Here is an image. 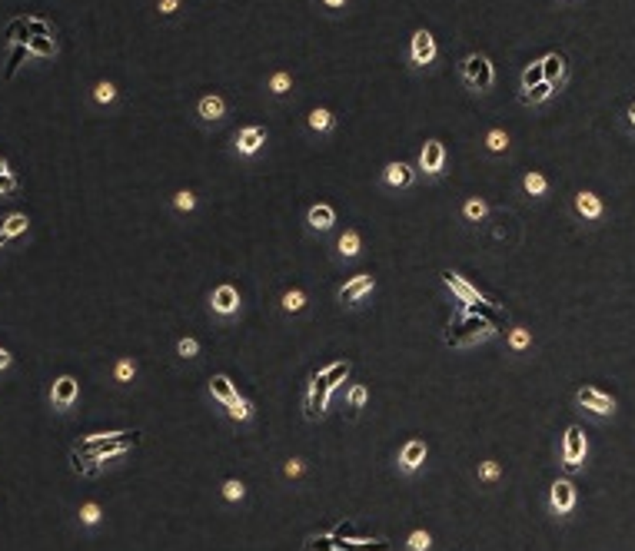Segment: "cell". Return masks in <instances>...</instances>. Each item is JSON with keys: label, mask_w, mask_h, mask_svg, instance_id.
<instances>
[{"label": "cell", "mask_w": 635, "mask_h": 551, "mask_svg": "<svg viewBox=\"0 0 635 551\" xmlns=\"http://www.w3.org/2000/svg\"><path fill=\"white\" fill-rule=\"evenodd\" d=\"M134 445H140V432H100V435H87L74 442V452L80 455H90L93 462H110L123 452H130Z\"/></svg>", "instance_id": "cell-1"}, {"label": "cell", "mask_w": 635, "mask_h": 551, "mask_svg": "<svg viewBox=\"0 0 635 551\" xmlns=\"http://www.w3.org/2000/svg\"><path fill=\"white\" fill-rule=\"evenodd\" d=\"M349 375V362H333L326 372H316L313 375V386L306 392V416L316 418L323 416V409H326V399H330V392L339 379H346Z\"/></svg>", "instance_id": "cell-2"}, {"label": "cell", "mask_w": 635, "mask_h": 551, "mask_svg": "<svg viewBox=\"0 0 635 551\" xmlns=\"http://www.w3.org/2000/svg\"><path fill=\"white\" fill-rule=\"evenodd\" d=\"M463 80H466V87L472 90H489L496 83V70H492V63L483 57V54H469L463 60Z\"/></svg>", "instance_id": "cell-3"}, {"label": "cell", "mask_w": 635, "mask_h": 551, "mask_svg": "<svg viewBox=\"0 0 635 551\" xmlns=\"http://www.w3.org/2000/svg\"><path fill=\"white\" fill-rule=\"evenodd\" d=\"M409 60L416 67H429L436 60V37L429 30H416L412 33V47H409Z\"/></svg>", "instance_id": "cell-4"}, {"label": "cell", "mask_w": 635, "mask_h": 551, "mask_svg": "<svg viewBox=\"0 0 635 551\" xmlns=\"http://www.w3.org/2000/svg\"><path fill=\"white\" fill-rule=\"evenodd\" d=\"M579 405L582 409H589V412H595V416H612L616 412V402H612V395H605V392H599V388H579Z\"/></svg>", "instance_id": "cell-5"}, {"label": "cell", "mask_w": 635, "mask_h": 551, "mask_svg": "<svg viewBox=\"0 0 635 551\" xmlns=\"http://www.w3.org/2000/svg\"><path fill=\"white\" fill-rule=\"evenodd\" d=\"M562 459H565V468H579L582 459H586V435L579 429H569L565 432V442H562Z\"/></svg>", "instance_id": "cell-6"}, {"label": "cell", "mask_w": 635, "mask_h": 551, "mask_svg": "<svg viewBox=\"0 0 635 551\" xmlns=\"http://www.w3.org/2000/svg\"><path fill=\"white\" fill-rule=\"evenodd\" d=\"M442 166H446V147L439 140H429L423 147V153H419V170L429 173V176H439Z\"/></svg>", "instance_id": "cell-7"}, {"label": "cell", "mask_w": 635, "mask_h": 551, "mask_svg": "<svg viewBox=\"0 0 635 551\" xmlns=\"http://www.w3.org/2000/svg\"><path fill=\"white\" fill-rule=\"evenodd\" d=\"M77 379L74 375H61L57 382H54V392H50V402L57 405V409H70L77 402Z\"/></svg>", "instance_id": "cell-8"}, {"label": "cell", "mask_w": 635, "mask_h": 551, "mask_svg": "<svg viewBox=\"0 0 635 551\" xmlns=\"http://www.w3.org/2000/svg\"><path fill=\"white\" fill-rule=\"evenodd\" d=\"M266 143V130L263 126H243L240 133H236V149H240V156H253L259 147Z\"/></svg>", "instance_id": "cell-9"}, {"label": "cell", "mask_w": 635, "mask_h": 551, "mask_svg": "<svg viewBox=\"0 0 635 551\" xmlns=\"http://www.w3.org/2000/svg\"><path fill=\"white\" fill-rule=\"evenodd\" d=\"M197 113H200V120L216 123V120L227 117V100H223L220 93H207V97H203V100L197 104Z\"/></svg>", "instance_id": "cell-10"}, {"label": "cell", "mask_w": 635, "mask_h": 551, "mask_svg": "<svg viewBox=\"0 0 635 551\" xmlns=\"http://www.w3.org/2000/svg\"><path fill=\"white\" fill-rule=\"evenodd\" d=\"M552 508H556L559 515H565V511H572V508H575V488H572V482L559 478V482L552 485Z\"/></svg>", "instance_id": "cell-11"}, {"label": "cell", "mask_w": 635, "mask_h": 551, "mask_svg": "<svg viewBox=\"0 0 635 551\" xmlns=\"http://www.w3.org/2000/svg\"><path fill=\"white\" fill-rule=\"evenodd\" d=\"M442 279H446V286H449V289H453V293L463 299V302H469V306H472V302H483L479 289H476V286H469L463 276H456V272H442Z\"/></svg>", "instance_id": "cell-12"}, {"label": "cell", "mask_w": 635, "mask_h": 551, "mask_svg": "<svg viewBox=\"0 0 635 551\" xmlns=\"http://www.w3.org/2000/svg\"><path fill=\"white\" fill-rule=\"evenodd\" d=\"M369 289H373V276H369V272H363V276L349 279V283L339 289V299H343V302H356V299H363Z\"/></svg>", "instance_id": "cell-13"}, {"label": "cell", "mask_w": 635, "mask_h": 551, "mask_svg": "<svg viewBox=\"0 0 635 551\" xmlns=\"http://www.w3.org/2000/svg\"><path fill=\"white\" fill-rule=\"evenodd\" d=\"M399 462H403V468H406V472L419 468V465L426 462V442H419V438L406 442V445H403V455H399Z\"/></svg>", "instance_id": "cell-14"}, {"label": "cell", "mask_w": 635, "mask_h": 551, "mask_svg": "<svg viewBox=\"0 0 635 551\" xmlns=\"http://www.w3.org/2000/svg\"><path fill=\"white\" fill-rule=\"evenodd\" d=\"M236 306H240V296H236L233 286H220V289L213 293V309H216V313L230 315V313H236Z\"/></svg>", "instance_id": "cell-15"}, {"label": "cell", "mask_w": 635, "mask_h": 551, "mask_svg": "<svg viewBox=\"0 0 635 551\" xmlns=\"http://www.w3.org/2000/svg\"><path fill=\"white\" fill-rule=\"evenodd\" d=\"M562 74H565V57L562 54H549V57H542V76L545 83H562Z\"/></svg>", "instance_id": "cell-16"}, {"label": "cell", "mask_w": 635, "mask_h": 551, "mask_svg": "<svg viewBox=\"0 0 635 551\" xmlns=\"http://www.w3.org/2000/svg\"><path fill=\"white\" fill-rule=\"evenodd\" d=\"M210 392H213V399H220V402H236L240 395H236V388H233V382H230L227 375H213L210 379Z\"/></svg>", "instance_id": "cell-17"}, {"label": "cell", "mask_w": 635, "mask_h": 551, "mask_svg": "<svg viewBox=\"0 0 635 551\" xmlns=\"http://www.w3.org/2000/svg\"><path fill=\"white\" fill-rule=\"evenodd\" d=\"M27 54H37V57H54L57 54V44L50 40V33H33V37H27Z\"/></svg>", "instance_id": "cell-18"}, {"label": "cell", "mask_w": 635, "mask_h": 551, "mask_svg": "<svg viewBox=\"0 0 635 551\" xmlns=\"http://www.w3.org/2000/svg\"><path fill=\"white\" fill-rule=\"evenodd\" d=\"M310 226L313 229H330V226L336 223V213H333V206H326V203H316V206L310 209Z\"/></svg>", "instance_id": "cell-19"}, {"label": "cell", "mask_w": 635, "mask_h": 551, "mask_svg": "<svg viewBox=\"0 0 635 551\" xmlns=\"http://www.w3.org/2000/svg\"><path fill=\"white\" fill-rule=\"evenodd\" d=\"M483 332H489V322H485V319H469L466 326H459V332L449 336V343H466V339H476V336H483Z\"/></svg>", "instance_id": "cell-20"}, {"label": "cell", "mask_w": 635, "mask_h": 551, "mask_svg": "<svg viewBox=\"0 0 635 551\" xmlns=\"http://www.w3.org/2000/svg\"><path fill=\"white\" fill-rule=\"evenodd\" d=\"M383 179H386L389 186H409V183H412V166L389 163V166H386V173H383Z\"/></svg>", "instance_id": "cell-21"}, {"label": "cell", "mask_w": 635, "mask_h": 551, "mask_svg": "<svg viewBox=\"0 0 635 551\" xmlns=\"http://www.w3.org/2000/svg\"><path fill=\"white\" fill-rule=\"evenodd\" d=\"M575 209H579L582 216H589V220L602 216V203H599V196H592V193H579V196H575Z\"/></svg>", "instance_id": "cell-22"}, {"label": "cell", "mask_w": 635, "mask_h": 551, "mask_svg": "<svg viewBox=\"0 0 635 551\" xmlns=\"http://www.w3.org/2000/svg\"><path fill=\"white\" fill-rule=\"evenodd\" d=\"M556 93V87L552 83H539V87H532V90H522V104H529V106H539V104H545L549 97Z\"/></svg>", "instance_id": "cell-23"}, {"label": "cell", "mask_w": 635, "mask_h": 551, "mask_svg": "<svg viewBox=\"0 0 635 551\" xmlns=\"http://www.w3.org/2000/svg\"><path fill=\"white\" fill-rule=\"evenodd\" d=\"M24 229H27V216H24V213H10V216H7V220L0 223V233H3L7 239H10V236H20Z\"/></svg>", "instance_id": "cell-24"}, {"label": "cell", "mask_w": 635, "mask_h": 551, "mask_svg": "<svg viewBox=\"0 0 635 551\" xmlns=\"http://www.w3.org/2000/svg\"><path fill=\"white\" fill-rule=\"evenodd\" d=\"M333 551H389L386 541H339Z\"/></svg>", "instance_id": "cell-25"}, {"label": "cell", "mask_w": 635, "mask_h": 551, "mask_svg": "<svg viewBox=\"0 0 635 551\" xmlns=\"http://www.w3.org/2000/svg\"><path fill=\"white\" fill-rule=\"evenodd\" d=\"M310 126H313L316 133H326V130L333 126V113H330V110H323V106H316V110L310 113Z\"/></svg>", "instance_id": "cell-26"}, {"label": "cell", "mask_w": 635, "mask_h": 551, "mask_svg": "<svg viewBox=\"0 0 635 551\" xmlns=\"http://www.w3.org/2000/svg\"><path fill=\"white\" fill-rule=\"evenodd\" d=\"M545 76H542V60L539 63H529L526 70H522V90H532V87H539Z\"/></svg>", "instance_id": "cell-27"}, {"label": "cell", "mask_w": 635, "mask_h": 551, "mask_svg": "<svg viewBox=\"0 0 635 551\" xmlns=\"http://www.w3.org/2000/svg\"><path fill=\"white\" fill-rule=\"evenodd\" d=\"M17 190V176H14V170L7 166V160L0 156V193H14Z\"/></svg>", "instance_id": "cell-28"}, {"label": "cell", "mask_w": 635, "mask_h": 551, "mask_svg": "<svg viewBox=\"0 0 635 551\" xmlns=\"http://www.w3.org/2000/svg\"><path fill=\"white\" fill-rule=\"evenodd\" d=\"M485 147H489V153H506V147H509V136H506V130H489V136H485Z\"/></svg>", "instance_id": "cell-29"}, {"label": "cell", "mask_w": 635, "mask_h": 551, "mask_svg": "<svg viewBox=\"0 0 635 551\" xmlns=\"http://www.w3.org/2000/svg\"><path fill=\"white\" fill-rule=\"evenodd\" d=\"M289 87H293V76H289L287 70H280V74H273V76H270V90L276 93V97H283V93H287Z\"/></svg>", "instance_id": "cell-30"}, {"label": "cell", "mask_w": 635, "mask_h": 551, "mask_svg": "<svg viewBox=\"0 0 635 551\" xmlns=\"http://www.w3.org/2000/svg\"><path fill=\"white\" fill-rule=\"evenodd\" d=\"M522 186H526V193H532V196H542L549 183H545V176H542V173H529V176L522 179Z\"/></svg>", "instance_id": "cell-31"}, {"label": "cell", "mask_w": 635, "mask_h": 551, "mask_svg": "<svg viewBox=\"0 0 635 551\" xmlns=\"http://www.w3.org/2000/svg\"><path fill=\"white\" fill-rule=\"evenodd\" d=\"M339 253L343 256H356L360 253V236L349 229V233H343V239H339Z\"/></svg>", "instance_id": "cell-32"}, {"label": "cell", "mask_w": 635, "mask_h": 551, "mask_svg": "<svg viewBox=\"0 0 635 551\" xmlns=\"http://www.w3.org/2000/svg\"><path fill=\"white\" fill-rule=\"evenodd\" d=\"M113 97H117V87H113V83H106V80L93 87V100H97V104H110Z\"/></svg>", "instance_id": "cell-33"}, {"label": "cell", "mask_w": 635, "mask_h": 551, "mask_svg": "<svg viewBox=\"0 0 635 551\" xmlns=\"http://www.w3.org/2000/svg\"><path fill=\"white\" fill-rule=\"evenodd\" d=\"M333 548H336V541L326 535H313L306 541V551H333Z\"/></svg>", "instance_id": "cell-34"}, {"label": "cell", "mask_w": 635, "mask_h": 551, "mask_svg": "<svg viewBox=\"0 0 635 551\" xmlns=\"http://www.w3.org/2000/svg\"><path fill=\"white\" fill-rule=\"evenodd\" d=\"M363 402H366V388L356 386L353 392H349V416H356V412L363 409Z\"/></svg>", "instance_id": "cell-35"}, {"label": "cell", "mask_w": 635, "mask_h": 551, "mask_svg": "<svg viewBox=\"0 0 635 551\" xmlns=\"http://www.w3.org/2000/svg\"><path fill=\"white\" fill-rule=\"evenodd\" d=\"M303 306H306L303 293H287V296H283V309H289V313H300Z\"/></svg>", "instance_id": "cell-36"}, {"label": "cell", "mask_w": 635, "mask_h": 551, "mask_svg": "<svg viewBox=\"0 0 635 551\" xmlns=\"http://www.w3.org/2000/svg\"><path fill=\"white\" fill-rule=\"evenodd\" d=\"M463 213H466L469 220H483V216H485V203H483V199H469Z\"/></svg>", "instance_id": "cell-37"}, {"label": "cell", "mask_w": 635, "mask_h": 551, "mask_svg": "<svg viewBox=\"0 0 635 551\" xmlns=\"http://www.w3.org/2000/svg\"><path fill=\"white\" fill-rule=\"evenodd\" d=\"M230 416L233 418H250V402H246V399H236V402H230Z\"/></svg>", "instance_id": "cell-38"}, {"label": "cell", "mask_w": 635, "mask_h": 551, "mask_svg": "<svg viewBox=\"0 0 635 551\" xmlns=\"http://www.w3.org/2000/svg\"><path fill=\"white\" fill-rule=\"evenodd\" d=\"M409 548H412V551H426V548H429V535H426V532H412V535H409Z\"/></svg>", "instance_id": "cell-39"}, {"label": "cell", "mask_w": 635, "mask_h": 551, "mask_svg": "<svg viewBox=\"0 0 635 551\" xmlns=\"http://www.w3.org/2000/svg\"><path fill=\"white\" fill-rule=\"evenodd\" d=\"M24 57H27V47H14V54H10V63H7V76L14 74V70H17V63H20Z\"/></svg>", "instance_id": "cell-40"}, {"label": "cell", "mask_w": 635, "mask_h": 551, "mask_svg": "<svg viewBox=\"0 0 635 551\" xmlns=\"http://www.w3.org/2000/svg\"><path fill=\"white\" fill-rule=\"evenodd\" d=\"M80 518H83L87 525H97V522H100V508H97V505H83Z\"/></svg>", "instance_id": "cell-41"}, {"label": "cell", "mask_w": 635, "mask_h": 551, "mask_svg": "<svg viewBox=\"0 0 635 551\" xmlns=\"http://www.w3.org/2000/svg\"><path fill=\"white\" fill-rule=\"evenodd\" d=\"M223 495H227L230 502H236V498H243V485L240 482H227V485H223Z\"/></svg>", "instance_id": "cell-42"}, {"label": "cell", "mask_w": 635, "mask_h": 551, "mask_svg": "<svg viewBox=\"0 0 635 551\" xmlns=\"http://www.w3.org/2000/svg\"><path fill=\"white\" fill-rule=\"evenodd\" d=\"M509 343H513V349H522V345H529V332H526V329H515L513 336H509Z\"/></svg>", "instance_id": "cell-43"}, {"label": "cell", "mask_w": 635, "mask_h": 551, "mask_svg": "<svg viewBox=\"0 0 635 551\" xmlns=\"http://www.w3.org/2000/svg\"><path fill=\"white\" fill-rule=\"evenodd\" d=\"M134 372H136V365H134V362H127V359H123L120 365H117V379H120V382H127V379H130Z\"/></svg>", "instance_id": "cell-44"}, {"label": "cell", "mask_w": 635, "mask_h": 551, "mask_svg": "<svg viewBox=\"0 0 635 551\" xmlns=\"http://www.w3.org/2000/svg\"><path fill=\"white\" fill-rule=\"evenodd\" d=\"M173 203H177V209H193V206H197L193 193H177V199H173Z\"/></svg>", "instance_id": "cell-45"}, {"label": "cell", "mask_w": 635, "mask_h": 551, "mask_svg": "<svg viewBox=\"0 0 635 551\" xmlns=\"http://www.w3.org/2000/svg\"><path fill=\"white\" fill-rule=\"evenodd\" d=\"M197 349H200L197 339H183V343H180V356H186V359L197 356Z\"/></svg>", "instance_id": "cell-46"}, {"label": "cell", "mask_w": 635, "mask_h": 551, "mask_svg": "<svg viewBox=\"0 0 635 551\" xmlns=\"http://www.w3.org/2000/svg\"><path fill=\"white\" fill-rule=\"evenodd\" d=\"M180 7V0H160V14H173Z\"/></svg>", "instance_id": "cell-47"}, {"label": "cell", "mask_w": 635, "mask_h": 551, "mask_svg": "<svg viewBox=\"0 0 635 551\" xmlns=\"http://www.w3.org/2000/svg\"><path fill=\"white\" fill-rule=\"evenodd\" d=\"M496 475H499V465H496V462H485L483 465V478H496Z\"/></svg>", "instance_id": "cell-48"}, {"label": "cell", "mask_w": 635, "mask_h": 551, "mask_svg": "<svg viewBox=\"0 0 635 551\" xmlns=\"http://www.w3.org/2000/svg\"><path fill=\"white\" fill-rule=\"evenodd\" d=\"M323 7H330V10H339V7H346V0H323Z\"/></svg>", "instance_id": "cell-49"}, {"label": "cell", "mask_w": 635, "mask_h": 551, "mask_svg": "<svg viewBox=\"0 0 635 551\" xmlns=\"http://www.w3.org/2000/svg\"><path fill=\"white\" fill-rule=\"evenodd\" d=\"M10 365V352L7 349H0V369H7Z\"/></svg>", "instance_id": "cell-50"}, {"label": "cell", "mask_w": 635, "mask_h": 551, "mask_svg": "<svg viewBox=\"0 0 635 551\" xmlns=\"http://www.w3.org/2000/svg\"><path fill=\"white\" fill-rule=\"evenodd\" d=\"M300 468H303L300 462H289V465H287V475H300Z\"/></svg>", "instance_id": "cell-51"}, {"label": "cell", "mask_w": 635, "mask_h": 551, "mask_svg": "<svg viewBox=\"0 0 635 551\" xmlns=\"http://www.w3.org/2000/svg\"><path fill=\"white\" fill-rule=\"evenodd\" d=\"M629 126H632V130H635V104L629 106Z\"/></svg>", "instance_id": "cell-52"}, {"label": "cell", "mask_w": 635, "mask_h": 551, "mask_svg": "<svg viewBox=\"0 0 635 551\" xmlns=\"http://www.w3.org/2000/svg\"><path fill=\"white\" fill-rule=\"evenodd\" d=\"M3 242H7V236H3V233H0V249H3Z\"/></svg>", "instance_id": "cell-53"}]
</instances>
